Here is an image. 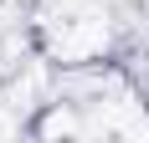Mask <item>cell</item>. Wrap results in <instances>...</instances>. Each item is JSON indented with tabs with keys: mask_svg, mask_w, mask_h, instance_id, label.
Segmentation results:
<instances>
[]
</instances>
